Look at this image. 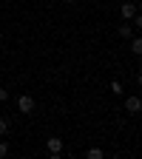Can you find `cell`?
<instances>
[{
  "label": "cell",
  "mask_w": 142,
  "mask_h": 159,
  "mask_svg": "<svg viewBox=\"0 0 142 159\" xmlns=\"http://www.w3.org/2000/svg\"><path fill=\"white\" fill-rule=\"evenodd\" d=\"M136 83H139V88H142V68H139V74H136Z\"/></svg>",
  "instance_id": "4fadbf2b"
},
{
  "label": "cell",
  "mask_w": 142,
  "mask_h": 159,
  "mask_svg": "<svg viewBox=\"0 0 142 159\" xmlns=\"http://www.w3.org/2000/svg\"><path fill=\"white\" fill-rule=\"evenodd\" d=\"M125 111H128V114H139V111H142V97H136V94L125 97Z\"/></svg>",
  "instance_id": "3957f363"
},
{
  "label": "cell",
  "mask_w": 142,
  "mask_h": 159,
  "mask_svg": "<svg viewBox=\"0 0 142 159\" xmlns=\"http://www.w3.org/2000/svg\"><path fill=\"white\" fill-rule=\"evenodd\" d=\"M46 148H48V156H51V159L63 156V139H60V136H48V139H46Z\"/></svg>",
  "instance_id": "6da1fadb"
},
{
  "label": "cell",
  "mask_w": 142,
  "mask_h": 159,
  "mask_svg": "<svg viewBox=\"0 0 142 159\" xmlns=\"http://www.w3.org/2000/svg\"><path fill=\"white\" fill-rule=\"evenodd\" d=\"M6 99H9V91H6V88H0V102H6Z\"/></svg>",
  "instance_id": "7c38bea8"
},
{
  "label": "cell",
  "mask_w": 142,
  "mask_h": 159,
  "mask_svg": "<svg viewBox=\"0 0 142 159\" xmlns=\"http://www.w3.org/2000/svg\"><path fill=\"white\" fill-rule=\"evenodd\" d=\"M111 91L114 94H122V83H117V80H114V83H111Z\"/></svg>",
  "instance_id": "8fae6325"
},
{
  "label": "cell",
  "mask_w": 142,
  "mask_h": 159,
  "mask_svg": "<svg viewBox=\"0 0 142 159\" xmlns=\"http://www.w3.org/2000/svg\"><path fill=\"white\" fill-rule=\"evenodd\" d=\"M103 156H105V153L99 151V148H88V151H85V159H103Z\"/></svg>",
  "instance_id": "52a82bcc"
},
{
  "label": "cell",
  "mask_w": 142,
  "mask_h": 159,
  "mask_svg": "<svg viewBox=\"0 0 142 159\" xmlns=\"http://www.w3.org/2000/svg\"><path fill=\"white\" fill-rule=\"evenodd\" d=\"M119 14H122V20H134V14H136V3H122V6H119Z\"/></svg>",
  "instance_id": "277c9868"
},
{
  "label": "cell",
  "mask_w": 142,
  "mask_h": 159,
  "mask_svg": "<svg viewBox=\"0 0 142 159\" xmlns=\"http://www.w3.org/2000/svg\"><path fill=\"white\" fill-rule=\"evenodd\" d=\"M117 34L122 37V40H131V34H134V26H131V20H125V23L117 29Z\"/></svg>",
  "instance_id": "5b68a950"
},
{
  "label": "cell",
  "mask_w": 142,
  "mask_h": 159,
  "mask_svg": "<svg viewBox=\"0 0 142 159\" xmlns=\"http://www.w3.org/2000/svg\"><path fill=\"white\" fill-rule=\"evenodd\" d=\"M131 51L136 57H142V37H131Z\"/></svg>",
  "instance_id": "8992f818"
},
{
  "label": "cell",
  "mask_w": 142,
  "mask_h": 159,
  "mask_svg": "<svg viewBox=\"0 0 142 159\" xmlns=\"http://www.w3.org/2000/svg\"><path fill=\"white\" fill-rule=\"evenodd\" d=\"M131 26H136V29H139V31H142V14H139V11H136V14H134V20H131Z\"/></svg>",
  "instance_id": "9c48e42d"
},
{
  "label": "cell",
  "mask_w": 142,
  "mask_h": 159,
  "mask_svg": "<svg viewBox=\"0 0 142 159\" xmlns=\"http://www.w3.org/2000/svg\"><path fill=\"white\" fill-rule=\"evenodd\" d=\"M9 156V142H0V159Z\"/></svg>",
  "instance_id": "30bf717a"
},
{
  "label": "cell",
  "mask_w": 142,
  "mask_h": 159,
  "mask_svg": "<svg viewBox=\"0 0 142 159\" xmlns=\"http://www.w3.org/2000/svg\"><path fill=\"white\" fill-rule=\"evenodd\" d=\"M17 111L20 114H31L34 111V97L31 94H20L17 97Z\"/></svg>",
  "instance_id": "7a4b0ae2"
},
{
  "label": "cell",
  "mask_w": 142,
  "mask_h": 159,
  "mask_svg": "<svg viewBox=\"0 0 142 159\" xmlns=\"http://www.w3.org/2000/svg\"><path fill=\"white\" fill-rule=\"evenodd\" d=\"M6 134H9V119L0 116V136H6Z\"/></svg>",
  "instance_id": "ba28073f"
},
{
  "label": "cell",
  "mask_w": 142,
  "mask_h": 159,
  "mask_svg": "<svg viewBox=\"0 0 142 159\" xmlns=\"http://www.w3.org/2000/svg\"><path fill=\"white\" fill-rule=\"evenodd\" d=\"M63 3H74V0H63Z\"/></svg>",
  "instance_id": "5bb4252c"
}]
</instances>
